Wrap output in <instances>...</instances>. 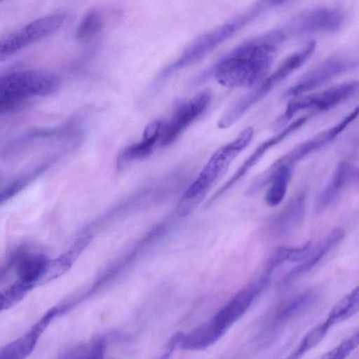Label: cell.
Wrapping results in <instances>:
<instances>
[{"instance_id": "17", "label": "cell", "mask_w": 359, "mask_h": 359, "mask_svg": "<svg viewBox=\"0 0 359 359\" xmlns=\"http://www.w3.org/2000/svg\"><path fill=\"white\" fill-rule=\"evenodd\" d=\"M225 332L212 318L184 334L180 347L186 350H201L215 343Z\"/></svg>"}, {"instance_id": "8", "label": "cell", "mask_w": 359, "mask_h": 359, "mask_svg": "<svg viewBox=\"0 0 359 359\" xmlns=\"http://www.w3.org/2000/svg\"><path fill=\"white\" fill-rule=\"evenodd\" d=\"M359 66V59L331 57L306 73L285 93V97H297L310 92L339 75Z\"/></svg>"}, {"instance_id": "4", "label": "cell", "mask_w": 359, "mask_h": 359, "mask_svg": "<svg viewBox=\"0 0 359 359\" xmlns=\"http://www.w3.org/2000/svg\"><path fill=\"white\" fill-rule=\"evenodd\" d=\"M257 11H252L239 18L226 22L213 29L200 35L184 49L179 57L164 68L158 76V81L170 76L175 71L191 66L230 38L236 31L248 23Z\"/></svg>"}, {"instance_id": "13", "label": "cell", "mask_w": 359, "mask_h": 359, "mask_svg": "<svg viewBox=\"0 0 359 359\" xmlns=\"http://www.w3.org/2000/svg\"><path fill=\"white\" fill-rule=\"evenodd\" d=\"M163 125L162 120L151 122L146 127L142 140L126 147L119 154L116 163L118 168L123 169L133 161L149 155L160 140Z\"/></svg>"}, {"instance_id": "6", "label": "cell", "mask_w": 359, "mask_h": 359, "mask_svg": "<svg viewBox=\"0 0 359 359\" xmlns=\"http://www.w3.org/2000/svg\"><path fill=\"white\" fill-rule=\"evenodd\" d=\"M65 19L66 15L63 12L50 13L8 34L0 41V60L54 34L62 27Z\"/></svg>"}, {"instance_id": "19", "label": "cell", "mask_w": 359, "mask_h": 359, "mask_svg": "<svg viewBox=\"0 0 359 359\" xmlns=\"http://www.w3.org/2000/svg\"><path fill=\"white\" fill-rule=\"evenodd\" d=\"M49 259L42 255H29L21 258L16 266V272L20 280L32 285L37 284Z\"/></svg>"}, {"instance_id": "14", "label": "cell", "mask_w": 359, "mask_h": 359, "mask_svg": "<svg viewBox=\"0 0 359 359\" xmlns=\"http://www.w3.org/2000/svg\"><path fill=\"white\" fill-rule=\"evenodd\" d=\"M56 312L55 309L50 310L27 334L2 348L0 351V358L15 359L27 356L34 348L40 334Z\"/></svg>"}, {"instance_id": "23", "label": "cell", "mask_w": 359, "mask_h": 359, "mask_svg": "<svg viewBox=\"0 0 359 359\" xmlns=\"http://www.w3.org/2000/svg\"><path fill=\"white\" fill-rule=\"evenodd\" d=\"M330 327L324 323L311 329L303 338L297 350L289 357L299 358L316 346L326 335Z\"/></svg>"}, {"instance_id": "27", "label": "cell", "mask_w": 359, "mask_h": 359, "mask_svg": "<svg viewBox=\"0 0 359 359\" xmlns=\"http://www.w3.org/2000/svg\"><path fill=\"white\" fill-rule=\"evenodd\" d=\"M184 334L182 332H178L170 338L165 345L162 358H168L170 356L175 350L177 346L180 345Z\"/></svg>"}, {"instance_id": "1", "label": "cell", "mask_w": 359, "mask_h": 359, "mask_svg": "<svg viewBox=\"0 0 359 359\" xmlns=\"http://www.w3.org/2000/svg\"><path fill=\"white\" fill-rule=\"evenodd\" d=\"M285 33L273 31L245 42L221 58L196 81L200 83L212 74L226 87H248L267 74L276 54V45L285 40Z\"/></svg>"}, {"instance_id": "10", "label": "cell", "mask_w": 359, "mask_h": 359, "mask_svg": "<svg viewBox=\"0 0 359 359\" xmlns=\"http://www.w3.org/2000/svg\"><path fill=\"white\" fill-rule=\"evenodd\" d=\"M270 284L269 277L262 276L254 285L239 291L212 318L215 323L226 332L248 311L254 299Z\"/></svg>"}, {"instance_id": "11", "label": "cell", "mask_w": 359, "mask_h": 359, "mask_svg": "<svg viewBox=\"0 0 359 359\" xmlns=\"http://www.w3.org/2000/svg\"><path fill=\"white\" fill-rule=\"evenodd\" d=\"M355 184H359V165L346 161L339 162L330 182L316 198V212L324 211L337 199L345 188Z\"/></svg>"}, {"instance_id": "22", "label": "cell", "mask_w": 359, "mask_h": 359, "mask_svg": "<svg viewBox=\"0 0 359 359\" xmlns=\"http://www.w3.org/2000/svg\"><path fill=\"white\" fill-rule=\"evenodd\" d=\"M359 311V285L339 301L330 311L325 322L331 327Z\"/></svg>"}, {"instance_id": "3", "label": "cell", "mask_w": 359, "mask_h": 359, "mask_svg": "<svg viewBox=\"0 0 359 359\" xmlns=\"http://www.w3.org/2000/svg\"><path fill=\"white\" fill-rule=\"evenodd\" d=\"M60 86L58 77L42 70H19L0 79V112L19 107L27 99L53 93Z\"/></svg>"}, {"instance_id": "16", "label": "cell", "mask_w": 359, "mask_h": 359, "mask_svg": "<svg viewBox=\"0 0 359 359\" xmlns=\"http://www.w3.org/2000/svg\"><path fill=\"white\" fill-rule=\"evenodd\" d=\"M306 194L299 192L294 196L276 215L273 226L282 233L295 229L302 222L305 214Z\"/></svg>"}, {"instance_id": "26", "label": "cell", "mask_w": 359, "mask_h": 359, "mask_svg": "<svg viewBox=\"0 0 359 359\" xmlns=\"http://www.w3.org/2000/svg\"><path fill=\"white\" fill-rule=\"evenodd\" d=\"M359 346V331L344 339L337 346L325 354L323 358L341 359L348 355Z\"/></svg>"}, {"instance_id": "5", "label": "cell", "mask_w": 359, "mask_h": 359, "mask_svg": "<svg viewBox=\"0 0 359 359\" xmlns=\"http://www.w3.org/2000/svg\"><path fill=\"white\" fill-rule=\"evenodd\" d=\"M358 88L359 81H351L319 93L297 96L288 102L285 111L273 121L271 128L273 131L283 128L302 110H329L350 97Z\"/></svg>"}, {"instance_id": "21", "label": "cell", "mask_w": 359, "mask_h": 359, "mask_svg": "<svg viewBox=\"0 0 359 359\" xmlns=\"http://www.w3.org/2000/svg\"><path fill=\"white\" fill-rule=\"evenodd\" d=\"M293 170L294 168L290 167L280 168L270 175V187L265 195V201L269 206L274 207L282 202L286 194Z\"/></svg>"}, {"instance_id": "12", "label": "cell", "mask_w": 359, "mask_h": 359, "mask_svg": "<svg viewBox=\"0 0 359 359\" xmlns=\"http://www.w3.org/2000/svg\"><path fill=\"white\" fill-rule=\"evenodd\" d=\"M343 18L341 12L337 9L316 8L296 19L290 30L291 32L298 34L334 31L341 26Z\"/></svg>"}, {"instance_id": "9", "label": "cell", "mask_w": 359, "mask_h": 359, "mask_svg": "<svg viewBox=\"0 0 359 359\" xmlns=\"http://www.w3.org/2000/svg\"><path fill=\"white\" fill-rule=\"evenodd\" d=\"M309 119L308 116H304L293 121L280 132L262 142L245 159L234 174L221 186L209 198L205 208H210L224 193L229 191L238 181H240L256 163L261 160L264 154L271 147L277 145L287 136L301 128Z\"/></svg>"}, {"instance_id": "20", "label": "cell", "mask_w": 359, "mask_h": 359, "mask_svg": "<svg viewBox=\"0 0 359 359\" xmlns=\"http://www.w3.org/2000/svg\"><path fill=\"white\" fill-rule=\"evenodd\" d=\"M105 15L100 9L88 11L81 19L76 29L75 37L80 43H86L99 34L104 27Z\"/></svg>"}, {"instance_id": "7", "label": "cell", "mask_w": 359, "mask_h": 359, "mask_svg": "<svg viewBox=\"0 0 359 359\" xmlns=\"http://www.w3.org/2000/svg\"><path fill=\"white\" fill-rule=\"evenodd\" d=\"M211 100V91L205 89L189 100L180 103L168 121L164 122L158 146L170 145L207 109Z\"/></svg>"}, {"instance_id": "15", "label": "cell", "mask_w": 359, "mask_h": 359, "mask_svg": "<svg viewBox=\"0 0 359 359\" xmlns=\"http://www.w3.org/2000/svg\"><path fill=\"white\" fill-rule=\"evenodd\" d=\"M344 231L341 228L334 229L319 244L314 252L304 263L294 268L284 278L283 284L293 282L301 276L311 270L344 238Z\"/></svg>"}, {"instance_id": "25", "label": "cell", "mask_w": 359, "mask_h": 359, "mask_svg": "<svg viewBox=\"0 0 359 359\" xmlns=\"http://www.w3.org/2000/svg\"><path fill=\"white\" fill-rule=\"evenodd\" d=\"M32 285L18 280L1 292V309H7L21 300L32 287Z\"/></svg>"}, {"instance_id": "24", "label": "cell", "mask_w": 359, "mask_h": 359, "mask_svg": "<svg viewBox=\"0 0 359 359\" xmlns=\"http://www.w3.org/2000/svg\"><path fill=\"white\" fill-rule=\"evenodd\" d=\"M314 294L311 292L302 293L285 304L276 314L278 320H288L306 308L312 303Z\"/></svg>"}, {"instance_id": "28", "label": "cell", "mask_w": 359, "mask_h": 359, "mask_svg": "<svg viewBox=\"0 0 359 359\" xmlns=\"http://www.w3.org/2000/svg\"><path fill=\"white\" fill-rule=\"evenodd\" d=\"M270 1H271V3H273V4H279L284 0H270Z\"/></svg>"}, {"instance_id": "18", "label": "cell", "mask_w": 359, "mask_h": 359, "mask_svg": "<svg viewBox=\"0 0 359 359\" xmlns=\"http://www.w3.org/2000/svg\"><path fill=\"white\" fill-rule=\"evenodd\" d=\"M90 241L89 236L82 238L76 241L67 252L53 260H49L45 271L37 284L45 283L66 272L71 267L77 256L88 245Z\"/></svg>"}, {"instance_id": "2", "label": "cell", "mask_w": 359, "mask_h": 359, "mask_svg": "<svg viewBox=\"0 0 359 359\" xmlns=\"http://www.w3.org/2000/svg\"><path fill=\"white\" fill-rule=\"evenodd\" d=\"M253 134L252 127L245 128L233 140L212 154L198 177L182 195L176 208L180 217H187L196 208L234 158L249 144Z\"/></svg>"}]
</instances>
